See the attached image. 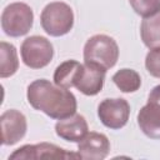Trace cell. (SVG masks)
<instances>
[{
    "label": "cell",
    "instance_id": "8fae6325",
    "mask_svg": "<svg viewBox=\"0 0 160 160\" xmlns=\"http://www.w3.org/2000/svg\"><path fill=\"white\" fill-rule=\"evenodd\" d=\"M55 132L62 140L70 142H80L89 132L86 119L80 114H74L61 119L55 124Z\"/></svg>",
    "mask_w": 160,
    "mask_h": 160
},
{
    "label": "cell",
    "instance_id": "277c9868",
    "mask_svg": "<svg viewBox=\"0 0 160 160\" xmlns=\"http://www.w3.org/2000/svg\"><path fill=\"white\" fill-rule=\"evenodd\" d=\"M34 12L25 2H11L1 14V29L10 38L26 35L32 28Z\"/></svg>",
    "mask_w": 160,
    "mask_h": 160
},
{
    "label": "cell",
    "instance_id": "8992f818",
    "mask_svg": "<svg viewBox=\"0 0 160 160\" xmlns=\"http://www.w3.org/2000/svg\"><path fill=\"white\" fill-rule=\"evenodd\" d=\"M98 116L108 129L119 130L128 124L130 105L122 98L104 99L98 106Z\"/></svg>",
    "mask_w": 160,
    "mask_h": 160
},
{
    "label": "cell",
    "instance_id": "ac0fdd59",
    "mask_svg": "<svg viewBox=\"0 0 160 160\" xmlns=\"http://www.w3.org/2000/svg\"><path fill=\"white\" fill-rule=\"evenodd\" d=\"M145 68L151 76L160 79V48L150 49L145 58Z\"/></svg>",
    "mask_w": 160,
    "mask_h": 160
},
{
    "label": "cell",
    "instance_id": "6da1fadb",
    "mask_svg": "<svg viewBox=\"0 0 160 160\" xmlns=\"http://www.w3.org/2000/svg\"><path fill=\"white\" fill-rule=\"evenodd\" d=\"M28 102L50 119L61 120L76 114L75 95L65 88L58 86L46 79L34 80L26 91Z\"/></svg>",
    "mask_w": 160,
    "mask_h": 160
},
{
    "label": "cell",
    "instance_id": "7a4b0ae2",
    "mask_svg": "<svg viewBox=\"0 0 160 160\" xmlns=\"http://www.w3.org/2000/svg\"><path fill=\"white\" fill-rule=\"evenodd\" d=\"M119 59L118 42L109 35L96 34L88 39L84 45V62H91L109 70Z\"/></svg>",
    "mask_w": 160,
    "mask_h": 160
},
{
    "label": "cell",
    "instance_id": "52a82bcc",
    "mask_svg": "<svg viewBox=\"0 0 160 160\" xmlns=\"http://www.w3.org/2000/svg\"><path fill=\"white\" fill-rule=\"evenodd\" d=\"M79 154L66 151L60 146L50 142H40L35 145H24L16 149L9 159L11 160H36V159H79Z\"/></svg>",
    "mask_w": 160,
    "mask_h": 160
},
{
    "label": "cell",
    "instance_id": "e0dca14e",
    "mask_svg": "<svg viewBox=\"0 0 160 160\" xmlns=\"http://www.w3.org/2000/svg\"><path fill=\"white\" fill-rule=\"evenodd\" d=\"M132 10L141 18H150L160 12V0H129Z\"/></svg>",
    "mask_w": 160,
    "mask_h": 160
},
{
    "label": "cell",
    "instance_id": "5b68a950",
    "mask_svg": "<svg viewBox=\"0 0 160 160\" xmlns=\"http://www.w3.org/2000/svg\"><path fill=\"white\" fill-rule=\"evenodd\" d=\"M22 62L30 69H42L54 58V48L50 40L44 36L32 35L26 38L20 48Z\"/></svg>",
    "mask_w": 160,
    "mask_h": 160
},
{
    "label": "cell",
    "instance_id": "2e32d148",
    "mask_svg": "<svg viewBox=\"0 0 160 160\" xmlns=\"http://www.w3.org/2000/svg\"><path fill=\"white\" fill-rule=\"evenodd\" d=\"M112 81L116 88L122 92H135L141 86V78L136 70L120 69L112 75Z\"/></svg>",
    "mask_w": 160,
    "mask_h": 160
},
{
    "label": "cell",
    "instance_id": "4fadbf2b",
    "mask_svg": "<svg viewBox=\"0 0 160 160\" xmlns=\"http://www.w3.org/2000/svg\"><path fill=\"white\" fill-rule=\"evenodd\" d=\"M19 69L16 48L6 41L0 42V78H10Z\"/></svg>",
    "mask_w": 160,
    "mask_h": 160
},
{
    "label": "cell",
    "instance_id": "30bf717a",
    "mask_svg": "<svg viewBox=\"0 0 160 160\" xmlns=\"http://www.w3.org/2000/svg\"><path fill=\"white\" fill-rule=\"evenodd\" d=\"M110 152V141L106 135L96 131H90L78 145L80 159L102 160Z\"/></svg>",
    "mask_w": 160,
    "mask_h": 160
},
{
    "label": "cell",
    "instance_id": "5bb4252c",
    "mask_svg": "<svg viewBox=\"0 0 160 160\" xmlns=\"http://www.w3.org/2000/svg\"><path fill=\"white\" fill-rule=\"evenodd\" d=\"M140 36L146 48H160V12L141 21Z\"/></svg>",
    "mask_w": 160,
    "mask_h": 160
},
{
    "label": "cell",
    "instance_id": "9c48e42d",
    "mask_svg": "<svg viewBox=\"0 0 160 160\" xmlns=\"http://www.w3.org/2000/svg\"><path fill=\"white\" fill-rule=\"evenodd\" d=\"M0 125H1V144L8 146L19 142L25 136L28 130V122L25 115L16 109L5 110L0 116Z\"/></svg>",
    "mask_w": 160,
    "mask_h": 160
},
{
    "label": "cell",
    "instance_id": "7c38bea8",
    "mask_svg": "<svg viewBox=\"0 0 160 160\" xmlns=\"http://www.w3.org/2000/svg\"><path fill=\"white\" fill-rule=\"evenodd\" d=\"M138 125L149 139H160V104L149 101L138 112Z\"/></svg>",
    "mask_w": 160,
    "mask_h": 160
},
{
    "label": "cell",
    "instance_id": "ba28073f",
    "mask_svg": "<svg viewBox=\"0 0 160 160\" xmlns=\"http://www.w3.org/2000/svg\"><path fill=\"white\" fill-rule=\"evenodd\" d=\"M106 71L99 65L84 62L74 80V88L86 96H95L102 90Z\"/></svg>",
    "mask_w": 160,
    "mask_h": 160
},
{
    "label": "cell",
    "instance_id": "9a60e30c",
    "mask_svg": "<svg viewBox=\"0 0 160 160\" xmlns=\"http://www.w3.org/2000/svg\"><path fill=\"white\" fill-rule=\"evenodd\" d=\"M81 64L76 60H66L61 62L54 71V82L58 86L71 89L74 88V80L80 70Z\"/></svg>",
    "mask_w": 160,
    "mask_h": 160
},
{
    "label": "cell",
    "instance_id": "3957f363",
    "mask_svg": "<svg viewBox=\"0 0 160 160\" xmlns=\"http://www.w3.org/2000/svg\"><path fill=\"white\" fill-rule=\"evenodd\" d=\"M42 30L54 38L64 36L74 26V12L70 5L62 1L49 2L40 14Z\"/></svg>",
    "mask_w": 160,
    "mask_h": 160
},
{
    "label": "cell",
    "instance_id": "d6986e66",
    "mask_svg": "<svg viewBox=\"0 0 160 160\" xmlns=\"http://www.w3.org/2000/svg\"><path fill=\"white\" fill-rule=\"evenodd\" d=\"M149 101H155L160 104V85H156L151 89L150 94H149Z\"/></svg>",
    "mask_w": 160,
    "mask_h": 160
}]
</instances>
